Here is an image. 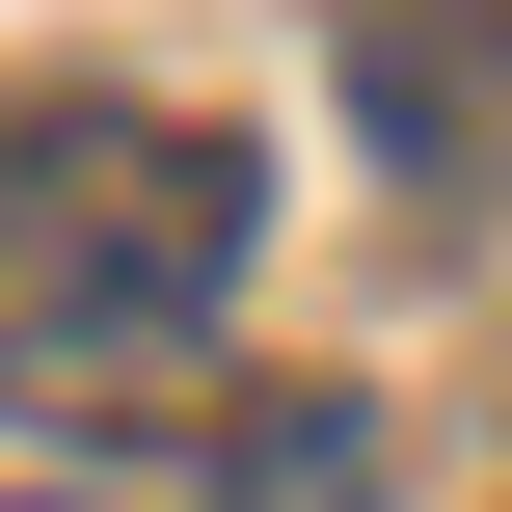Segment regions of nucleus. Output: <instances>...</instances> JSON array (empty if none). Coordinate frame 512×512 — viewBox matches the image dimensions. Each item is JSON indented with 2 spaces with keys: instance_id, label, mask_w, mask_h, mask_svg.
Wrapping results in <instances>:
<instances>
[{
  "instance_id": "2",
  "label": "nucleus",
  "mask_w": 512,
  "mask_h": 512,
  "mask_svg": "<svg viewBox=\"0 0 512 512\" xmlns=\"http://www.w3.org/2000/svg\"><path fill=\"white\" fill-rule=\"evenodd\" d=\"M216 512H378V405H243V486Z\"/></svg>"
},
{
  "instance_id": "1",
  "label": "nucleus",
  "mask_w": 512,
  "mask_h": 512,
  "mask_svg": "<svg viewBox=\"0 0 512 512\" xmlns=\"http://www.w3.org/2000/svg\"><path fill=\"white\" fill-rule=\"evenodd\" d=\"M243 297V135L189 108H0V405H135Z\"/></svg>"
}]
</instances>
